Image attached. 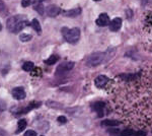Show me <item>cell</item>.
<instances>
[{"label":"cell","instance_id":"cell-27","mask_svg":"<svg viewBox=\"0 0 152 136\" xmlns=\"http://www.w3.org/2000/svg\"><path fill=\"white\" fill-rule=\"evenodd\" d=\"M47 1H50V0H38V2H47Z\"/></svg>","mask_w":152,"mask_h":136},{"label":"cell","instance_id":"cell-13","mask_svg":"<svg viewBox=\"0 0 152 136\" xmlns=\"http://www.w3.org/2000/svg\"><path fill=\"white\" fill-rule=\"evenodd\" d=\"M80 13H81L80 8H73V9L62 11V14H63L64 16H67V18H76V16H78Z\"/></svg>","mask_w":152,"mask_h":136},{"label":"cell","instance_id":"cell-26","mask_svg":"<svg viewBox=\"0 0 152 136\" xmlns=\"http://www.w3.org/2000/svg\"><path fill=\"white\" fill-rule=\"evenodd\" d=\"M0 136H6V132L2 128H0Z\"/></svg>","mask_w":152,"mask_h":136},{"label":"cell","instance_id":"cell-1","mask_svg":"<svg viewBox=\"0 0 152 136\" xmlns=\"http://www.w3.org/2000/svg\"><path fill=\"white\" fill-rule=\"evenodd\" d=\"M119 78L111 99L114 112L130 128L152 127V67Z\"/></svg>","mask_w":152,"mask_h":136},{"label":"cell","instance_id":"cell-16","mask_svg":"<svg viewBox=\"0 0 152 136\" xmlns=\"http://www.w3.org/2000/svg\"><path fill=\"white\" fill-rule=\"evenodd\" d=\"M34 9H35L39 14H44V12L46 11V9H45V7H44V5H43L42 2H38V3H36L35 5H34Z\"/></svg>","mask_w":152,"mask_h":136},{"label":"cell","instance_id":"cell-12","mask_svg":"<svg viewBox=\"0 0 152 136\" xmlns=\"http://www.w3.org/2000/svg\"><path fill=\"white\" fill-rule=\"evenodd\" d=\"M96 25H99V27H106L110 23V18L106 13H102L98 18L96 20Z\"/></svg>","mask_w":152,"mask_h":136},{"label":"cell","instance_id":"cell-7","mask_svg":"<svg viewBox=\"0 0 152 136\" xmlns=\"http://www.w3.org/2000/svg\"><path fill=\"white\" fill-rule=\"evenodd\" d=\"M104 107H106V105H104V102H96V103L92 104V109L93 111H95L96 113H97V116L98 117H104Z\"/></svg>","mask_w":152,"mask_h":136},{"label":"cell","instance_id":"cell-31","mask_svg":"<svg viewBox=\"0 0 152 136\" xmlns=\"http://www.w3.org/2000/svg\"><path fill=\"white\" fill-rule=\"evenodd\" d=\"M42 136H43V135H42Z\"/></svg>","mask_w":152,"mask_h":136},{"label":"cell","instance_id":"cell-20","mask_svg":"<svg viewBox=\"0 0 152 136\" xmlns=\"http://www.w3.org/2000/svg\"><path fill=\"white\" fill-rule=\"evenodd\" d=\"M22 69L25 71H32L34 69V63L33 62H25L22 65Z\"/></svg>","mask_w":152,"mask_h":136},{"label":"cell","instance_id":"cell-25","mask_svg":"<svg viewBox=\"0 0 152 136\" xmlns=\"http://www.w3.org/2000/svg\"><path fill=\"white\" fill-rule=\"evenodd\" d=\"M4 9H5V5H4L3 2L0 0V11H2V10H4Z\"/></svg>","mask_w":152,"mask_h":136},{"label":"cell","instance_id":"cell-4","mask_svg":"<svg viewBox=\"0 0 152 136\" xmlns=\"http://www.w3.org/2000/svg\"><path fill=\"white\" fill-rule=\"evenodd\" d=\"M62 34L63 37L68 43L70 44H76L80 39V29L78 27H73V29H68L64 27L62 29Z\"/></svg>","mask_w":152,"mask_h":136},{"label":"cell","instance_id":"cell-10","mask_svg":"<svg viewBox=\"0 0 152 136\" xmlns=\"http://www.w3.org/2000/svg\"><path fill=\"white\" fill-rule=\"evenodd\" d=\"M109 81H110V79H109V77L108 76H106V75H98L97 77L95 79V86H97V88H104V86H106Z\"/></svg>","mask_w":152,"mask_h":136},{"label":"cell","instance_id":"cell-18","mask_svg":"<svg viewBox=\"0 0 152 136\" xmlns=\"http://www.w3.org/2000/svg\"><path fill=\"white\" fill-rule=\"evenodd\" d=\"M47 106L50 108H52V109H61L63 106L61 105V104L57 103V102H54V101H50L47 103Z\"/></svg>","mask_w":152,"mask_h":136},{"label":"cell","instance_id":"cell-8","mask_svg":"<svg viewBox=\"0 0 152 136\" xmlns=\"http://www.w3.org/2000/svg\"><path fill=\"white\" fill-rule=\"evenodd\" d=\"M46 13L50 18H56L57 15H59L61 13V10L56 5H50L46 8Z\"/></svg>","mask_w":152,"mask_h":136},{"label":"cell","instance_id":"cell-28","mask_svg":"<svg viewBox=\"0 0 152 136\" xmlns=\"http://www.w3.org/2000/svg\"><path fill=\"white\" fill-rule=\"evenodd\" d=\"M2 110H3V109H2V108H1V106H0V114H1V112H2Z\"/></svg>","mask_w":152,"mask_h":136},{"label":"cell","instance_id":"cell-22","mask_svg":"<svg viewBox=\"0 0 152 136\" xmlns=\"http://www.w3.org/2000/svg\"><path fill=\"white\" fill-rule=\"evenodd\" d=\"M35 2V0H22L21 1V6L22 7H27V6L32 5Z\"/></svg>","mask_w":152,"mask_h":136},{"label":"cell","instance_id":"cell-19","mask_svg":"<svg viewBox=\"0 0 152 136\" xmlns=\"http://www.w3.org/2000/svg\"><path fill=\"white\" fill-rule=\"evenodd\" d=\"M32 27H34V29H35L36 32H38V33H41L42 32V29H41V25L40 22H39L38 20H33V22H32Z\"/></svg>","mask_w":152,"mask_h":136},{"label":"cell","instance_id":"cell-14","mask_svg":"<svg viewBox=\"0 0 152 136\" xmlns=\"http://www.w3.org/2000/svg\"><path fill=\"white\" fill-rule=\"evenodd\" d=\"M121 124L119 120H111V119H106V120H104L102 122V125H104V126H110V127H115L118 126V125Z\"/></svg>","mask_w":152,"mask_h":136},{"label":"cell","instance_id":"cell-23","mask_svg":"<svg viewBox=\"0 0 152 136\" xmlns=\"http://www.w3.org/2000/svg\"><path fill=\"white\" fill-rule=\"evenodd\" d=\"M23 136H37V133H36V131H34V130H27Z\"/></svg>","mask_w":152,"mask_h":136},{"label":"cell","instance_id":"cell-17","mask_svg":"<svg viewBox=\"0 0 152 136\" xmlns=\"http://www.w3.org/2000/svg\"><path fill=\"white\" fill-rule=\"evenodd\" d=\"M58 60H59V56H57V55H52V56L49 57L47 60H45V63H46L47 65H53V64H55Z\"/></svg>","mask_w":152,"mask_h":136},{"label":"cell","instance_id":"cell-9","mask_svg":"<svg viewBox=\"0 0 152 136\" xmlns=\"http://www.w3.org/2000/svg\"><path fill=\"white\" fill-rule=\"evenodd\" d=\"M12 95H13V97L15 100H23L25 97V90L23 88H15L12 90Z\"/></svg>","mask_w":152,"mask_h":136},{"label":"cell","instance_id":"cell-3","mask_svg":"<svg viewBox=\"0 0 152 136\" xmlns=\"http://www.w3.org/2000/svg\"><path fill=\"white\" fill-rule=\"evenodd\" d=\"M27 25H29V22L27 20V16L22 15V14L11 16L6 22V27H7L8 31L14 34H18L20 31H22Z\"/></svg>","mask_w":152,"mask_h":136},{"label":"cell","instance_id":"cell-29","mask_svg":"<svg viewBox=\"0 0 152 136\" xmlns=\"http://www.w3.org/2000/svg\"><path fill=\"white\" fill-rule=\"evenodd\" d=\"M1 29H2V25L0 23V31H1Z\"/></svg>","mask_w":152,"mask_h":136},{"label":"cell","instance_id":"cell-21","mask_svg":"<svg viewBox=\"0 0 152 136\" xmlns=\"http://www.w3.org/2000/svg\"><path fill=\"white\" fill-rule=\"evenodd\" d=\"M19 40L21 42H29L32 40V35H29V34H21L19 36Z\"/></svg>","mask_w":152,"mask_h":136},{"label":"cell","instance_id":"cell-2","mask_svg":"<svg viewBox=\"0 0 152 136\" xmlns=\"http://www.w3.org/2000/svg\"><path fill=\"white\" fill-rule=\"evenodd\" d=\"M115 54V49L110 48L106 50V52H98L93 53L90 56H88L86 60V64L88 67H96L98 65L102 64V63L109 61Z\"/></svg>","mask_w":152,"mask_h":136},{"label":"cell","instance_id":"cell-24","mask_svg":"<svg viewBox=\"0 0 152 136\" xmlns=\"http://www.w3.org/2000/svg\"><path fill=\"white\" fill-rule=\"evenodd\" d=\"M58 122L63 124V123L67 122V119H66V117H64V116H60L59 118H58Z\"/></svg>","mask_w":152,"mask_h":136},{"label":"cell","instance_id":"cell-30","mask_svg":"<svg viewBox=\"0 0 152 136\" xmlns=\"http://www.w3.org/2000/svg\"><path fill=\"white\" fill-rule=\"evenodd\" d=\"M95 1H100V0H95Z\"/></svg>","mask_w":152,"mask_h":136},{"label":"cell","instance_id":"cell-11","mask_svg":"<svg viewBox=\"0 0 152 136\" xmlns=\"http://www.w3.org/2000/svg\"><path fill=\"white\" fill-rule=\"evenodd\" d=\"M122 18H115L112 22H110V29L112 32H118L122 27Z\"/></svg>","mask_w":152,"mask_h":136},{"label":"cell","instance_id":"cell-5","mask_svg":"<svg viewBox=\"0 0 152 136\" xmlns=\"http://www.w3.org/2000/svg\"><path fill=\"white\" fill-rule=\"evenodd\" d=\"M119 136H146V132L142 130H134L133 128L124 129V130H116Z\"/></svg>","mask_w":152,"mask_h":136},{"label":"cell","instance_id":"cell-15","mask_svg":"<svg viewBox=\"0 0 152 136\" xmlns=\"http://www.w3.org/2000/svg\"><path fill=\"white\" fill-rule=\"evenodd\" d=\"M25 127H27V121L25 119H21L18 121V129L15 131V134H19L20 132H22V130H25Z\"/></svg>","mask_w":152,"mask_h":136},{"label":"cell","instance_id":"cell-6","mask_svg":"<svg viewBox=\"0 0 152 136\" xmlns=\"http://www.w3.org/2000/svg\"><path fill=\"white\" fill-rule=\"evenodd\" d=\"M74 67V62H64L62 64H60L59 66L57 67V70H56V75L57 76H61V75H64V74L68 73L69 71H71L72 68Z\"/></svg>","mask_w":152,"mask_h":136}]
</instances>
